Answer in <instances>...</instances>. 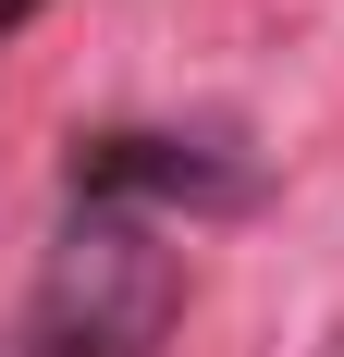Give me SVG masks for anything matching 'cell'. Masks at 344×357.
I'll return each instance as SVG.
<instances>
[{
	"instance_id": "obj_1",
	"label": "cell",
	"mask_w": 344,
	"mask_h": 357,
	"mask_svg": "<svg viewBox=\"0 0 344 357\" xmlns=\"http://www.w3.org/2000/svg\"><path fill=\"white\" fill-rule=\"evenodd\" d=\"M185 321V247L136 210H86L74 197L62 247L37 259V333L49 357H160Z\"/></svg>"
},
{
	"instance_id": "obj_2",
	"label": "cell",
	"mask_w": 344,
	"mask_h": 357,
	"mask_svg": "<svg viewBox=\"0 0 344 357\" xmlns=\"http://www.w3.org/2000/svg\"><path fill=\"white\" fill-rule=\"evenodd\" d=\"M74 197L86 210H136V222H234L258 210V173L221 160L197 136H160V123H111V136H74Z\"/></svg>"
},
{
	"instance_id": "obj_3",
	"label": "cell",
	"mask_w": 344,
	"mask_h": 357,
	"mask_svg": "<svg viewBox=\"0 0 344 357\" xmlns=\"http://www.w3.org/2000/svg\"><path fill=\"white\" fill-rule=\"evenodd\" d=\"M0 357H49V333H37V321H25V333H0Z\"/></svg>"
},
{
	"instance_id": "obj_4",
	"label": "cell",
	"mask_w": 344,
	"mask_h": 357,
	"mask_svg": "<svg viewBox=\"0 0 344 357\" xmlns=\"http://www.w3.org/2000/svg\"><path fill=\"white\" fill-rule=\"evenodd\" d=\"M332 357H344V345H332Z\"/></svg>"
}]
</instances>
